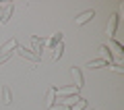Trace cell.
Segmentation results:
<instances>
[{
	"mask_svg": "<svg viewBox=\"0 0 124 110\" xmlns=\"http://www.w3.org/2000/svg\"><path fill=\"white\" fill-rule=\"evenodd\" d=\"M87 108V100H83V98H79V102H77L75 106H72L70 110H85Z\"/></svg>",
	"mask_w": 124,
	"mask_h": 110,
	"instance_id": "cell-15",
	"label": "cell"
},
{
	"mask_svg": "<svg viewBox=\"0 0 124 110\" xmlns=\"http://www.w3.org/2000/svg\"><path fill=\"white\" fill-rule=\"evenodd\" d=\"M87 66H89V69H99V66H108V62L99 58V60H89V62H87Z\"/></svg>",
	"mask_w": 124,
	"mask_h": 110,
	"instance_id": "cell-13",
	"label": "cell"
},
{
	"mask_svg": "<svg viewBox=\"0 0 124 110\" xmlns=\"http://www.w3.org/2000/svg\"><path fill=\"white\" fill-rule=\"evenodd\" d=\"M54 102H56V87H50L48 89V96H46V104H48V108H52Z\"/></svg>",
	"mask_w": 124,
	"mask_h": 110,
	"instance_id": "cell-9",
	"label": "cell"
},
{
	"mask_svg": "<svg viewBox=\"0 0 124 110\" xmlns=\"http://www.w3.org/2000/svg\"><path fill=\"white\" fill-rule=\"evenodd\" d=\"M70 75H72V79H75V87L81 89V87H83V73H81V69L72 66V69H70Z\"/></svg>",
	"mask_w": 124,
	"mask_h": 110,
	"instance_id": "cell-6",
	"label": "cell"
},
{
	"mask_svg": "<svg viewBox=\"0 0 124 110\" xmlns=\"http://www.w3.org/2000/svg\"><path fill=\"white\" fill-rule=\"evenodd\" d=\"M2 102H4V104H10V102H13V93H10L8 85H4V87H2Z\"/></svg>",
	"mask_w": 124,
	"mask_h": 110,
	"instance_id": "cell-11",
	"label": "cell"
},
{
	"mask_svg": "<svg viewBox=\"0 0 124 110\" xmlns=\"http://www.w3.org/2000/svg\"><path fill=\"white\" fill-rule=\"evenodd\" d=\"M75 93H79V89H77L75 85H64V87H56V102L64 100V98H68V96H75Z\"/></svg>",
	"mask_w": 124,
	"mask_h": 110,
	"instance_id": "cell-1",
	"label": "cell"
},
{
	"mask_svg": "<svg viewBox=\"0 0 124 110\" xmlns=\"http://www.w3.org/2000/svg\"><path fill=\"white\" fill-rule=\"evenodd\" d=\"M112 46H114V48H116V50H118V52H120V54H122V52H124V50H122V44H120V42H116V40H114V42H112Z\"/></svg>",
	"mask_w": 124,
	"mask_h": 110,
	"instance_id": "cell-16",
	"label": "cell"
},
{
	"mask_svg": "<svg viewBox=\"0 0 124 110\" xmlns=\"http://www.w3.org/2000/svg\"><path fill=\"white\" fill-rule=\"evenodd\" d=\"M99 54H101V60L112 62V52H110V48H108V46H99Z\"/></svg>",
	"mask_w": 124,
	"mask_h": 110,
	"instance_id": "cell-10",
	"label": "cell"
},
{
	"mask_svg": "<svg viewBox=\"0 0 124 110\" xmlns=\"http://www.w3.org/2000/svg\"><path fill=\"white\" fill-rule=\"evenodd\" d=\"M60 42H62V33H60V31H58V33H54V35H52V40L48 42V46H50V48L54 50V48H56L58 44H60Z\"/></svg>",
	"mask_w": 124,
	"mask_h": 110,
	"instance_id": "cell-12",
	"label": "cell"
},
{
	"mask_svg": "<svg viewBox=\"0 0 124 110\" xmlns=\"http://www.w3.org/2000/svg\"><path fill=\"white\" fill-rule=\"evenodd\" d=\"M13 48H17V40L6 42V44L0 48V56H6V54H10V52H13Z\"/></svg>",
	"mask_w": 124,
	"mask_h": 110,
	"instance_id": "cell-8",
	"label": "cell"
},
{
	"mask_svg": "<svg viewBox=\"0 0 124 110\" xmlns=\"http://www.w3.org/2000/svg\"><path fill=\"white\" fill-rule=\"evenodd\" d=\"M0 15H2V4H0Z\"/></svg>",
	"mask_w": 124,
	"mask_h": 110,
	"instance_id": "cell-19",
	"label": "cell"
},
{
	"mask_svg": "<svg viewBox=\"0 0 124 110\" xmlns=\"http://www.w3.org/2000/svg\"><path fill=\"white\" fill-rule=\"evenodd\" d=\"M17 54L21 58H25V60H31V62H39V56H37L35 52H31L29 48H19L17 46Z\"/></svg>",
	"mask_w": 124,
	"mask_h": 110,
	"instance_id": "cell-3",
	"label": "cell"
},
{
	"mask_svg": "<svg viewBox=\"0 0 124 110\" xmlns=\"http://www.w3.org/2000/svg\"><path fill=\"white\" fill-rule=\"evenodd\" d=\"M13 9H15V6L10 4V2H8V4H2V15H0V23H6V21L10 19V15H13Z\"/></svg>",
	"mask_w": 124,
	"mask_h": 110,
	"instance_id": "cell-7",
	"label": "cell"
},
{
	"mask_svg": "<svg viewBox=\"0 0 124 110\" xmlns=\"http://www.w3.org/2000/svg\"><path fill=\"white\" fill-rule=\"evenodd\" d=\"M62 50H64V44L60 42V44H58L56 48H54V54H52V58H54V60H58V58L62 56Z\"/></svg>",
	"mask_w": 124,
	"mask_h": 110,
	"instance_id": "cell-14",
	"label": "cell"
},
{
	"mask_svg": "<svg viewBox=\"0 0 124 110\" xmlns=\"http://www.w3.org/2000/svg\"><path fill=\"white\" fill-rule=\"evenodd\" d=\"M118 23H120V15H118V13L110 15V21H108V27H106V33L110 35V37H114V35H116V29H118Z\"/></svg>",
	"mask_w": 124,
	"mask_h": 110,
	"instance_id": "cell-2",
	"label": "cell"
},
{
	"mask_svg": "<svg viewBox=\"0 0 124 110\" xmlns=\"http://www.w3.org/2000/svg\"><path fill=\"white\" fill-rule=\"evenodd\" d=\"M112 69H114L116 73H124V66H122V64H114V66H112Z\"/></svg>",
	"mask_w": 124,
	"mask_h": 110,
	"instance_id": "cell-18",
	"label": "cell"
},
{
	"mask_svg": "<svg viewBox=\"0 0 124 110\" xmlns=\"http://www.w3.org/2000/svg\"><path fill=\"white\" fill-rule=\"evenodd\" d=\"M31 44H33V50H35V54L41 58V48L46 46V40H44V37H37V35H33V37H31Z\"/></svg>",
	"mask_w": 124,
	"mask_h": 110,
	"instance_id": "cell-5",
	"label": "cell"
},
{
	"mask_svg": "<svg viewBox=\"0 0 124 110\" xmlns=\"http://www.w3.org/2000/svg\"><path fill=\"white\" fill-rule=\"evenodd\" d=\"M50 110H68V108H66L64 104H54V106H52Z\"/></svg>",
	"mask_w": 124,
	"mask_h": 110,
	"instance_id": "cell-17",
	"label": "cell"
},
{
	"mask_svg": "<svg viewBox=\"0 0 124 110\" xmlns=\"http://www.w3.org/2000/svg\"><path fill=\"white\" fill-rule=\"evenodd\" d=\"M93 17H95V13H93V10H85V13H81L79 17L75 19V25H85V23L93 21Z\"/></svg>",
	"mask_w": 124,
	"mask_h": 110,
	"instance_id": "cell-4",
	"label": "cell"
}]
</instances>
